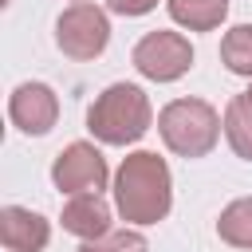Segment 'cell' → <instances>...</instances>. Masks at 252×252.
Listing matches in <instances>:
<instances>
[{"label": "cell", "mask_w": 252, "mask_h": 252, "mask_svg": "<svg viewBox=\"0 0 252 252\" xmlns=\"http://www.w3.org/2000/svg\"><path fill=\"white\" fill-rule=\"evenodd\" d=\"M106 158L91 146V142H71L67 150H59V158L51 161V181L63 193H102L106 189Z\"/></svg>", "instance_id": "8992f818"}, {"label": "cell", "mask_w": 252, "mask_h": 252, "mask_svg": "<svg viewBox=\"0 0 252 252\" xmlns=\"http://www.w3.org/2000/svg\"><path fill=\"white\" fill-rule=\"evenodd\" d=\"M224 138L228 146L236 150V158L252 161V102L244 94H236L228 106H224Z\"/></svg>", "instance_id": "8fae6325"}, {"label": "cell", "mask_w": 252, "mask_h": 252, "mask_svg": "<svg viewBox=\"0 0 252 252\" xmlns=\"http://www.w3.org/2000/svg\"><path fill=\"white\" fill-rule=\"evenodd\" d=\"M154 122L150 98L134 83H110L87 110V130L106 146H130L138 142Z\"/></svg>", "instance_id": "7a4b0ae2"}, {"label": "cell", "mask_w": 252, "mask_h": 252, "mask_svg": "<svg viewBox=\"0 0 252 252\" xmlns=\"http://www.w3.org/2000/svg\"><path fill=\"white\" fill-rule=\"evenodd\" d=\"M220 63L240 75V79H252V24H236L224 32L220 39Z\"/></svg>", "instance_id": "4fadbf2b"}, {"label": "cell", "mask_w": 252, "mask_h": 252, "mask_svg": "<svg viewBox=\"0 0 252 252\" xmlns=\"http://www.w3.org/2000/svg\"><path fill=\"white\" fill-rule=\"evenodd\" d=\"M63 228L79 240H98L110 232V205L98 193H79L63 205Z\"/></svg>", "instance_id": "9c48e42d"}, {"label": "cell", "mask_w": 252, "mask_h": 252, "mask_svg": "<svg viewBox=\"0 0 252 252\" xmlns=\"http://www.w3.org/2000/svg\"><path fill=\"white\" fill-rule=\"evenodd\" d=\"M169 16L189 32H213L228 16V0H165Z\"/></svg>", "instance_id": "30bf717a"}, {"label": "cell", "mask_w": 252, "mask_h": 252, "mask_svg": "<svg viewBox=\"0 0 252 252\" xmlns=\"http://www.w3.org/2000/svg\"><path fill=\"white\" fill-rule=\"evenodd\" d=\"M79 252H150L146 236L134 232V228H122V232H106L98 240H83Z\"/></svg>", "instance_id": "5bb4252c"}, {"label": "cell", "mask_w": 252, "mask_h": 252, "mask_svg": "<svg viewBox=\"0 0 252 252\" xmlns=\"http://www.w3.org/2000/svg\"><path fill=\"white\" fill-rule=\"evenodd\" d=\"M220 114L205 98H173L158 114V134L161 142L181 154V158H209L213 146L220 142Z\"/></svg>", "instance_id": "3957f363"}, {"label": "cell", "mask_w": 252, "mask_h": 252, "mask_svg": "<svg viewBox=\"0 0 252 252\" xmlns=\"http://www.w3.org/2000/svg\"><path fill=\"white\" fill-rule=\"evenodd\" d=\"M55 43L75 63L98 59L106 51V43H110V20H106V12L98 4H87V0L63 8V16L55 20Z\"/></svg>", "instance_id": "277c9868"}, {"label": "cell", "mask_w": 252, "mask_h": 252, "mask_svg": "<svg viewBox=\"0 0 252 252\" xmlns=\"http://www.w3.org/2000/svg\"><path fill=\"white\" fill-rule=\"evenodd\" d=\"M106 4H110V12H118V16H146V12L158 8V0H106Z\"/></svg>", "instance_id": "9a60e30c"}, {"label": "cell", "mask_w": 252, "mask_h": 252, "mask_svg": "<svg viewBox=\"0 0 252 252\" xmlns=\"http://www.w3.org/2000/svg\"><path fill=\"white\" fill-rule=\"evenodd\" d=\"M244 98H248V102H252V87H248V91H244Z\"/></svg>", "instance_id": "2e32d148"}, {"label": "cell", "mask_w": 252, "mask_h": 252, "mask_svg": "<svg viewBox=\"0 0 252 252\" xmlns=\"http://www.w3.org/2000/svg\"><path fill=\"white\" fill-rule=\"evenodd\" d=\"M75 4H79V0H75Z\"/></svg>", "instance_id": "e0dca14e"}, {"label": "cell", "mask_w": 252, "mask_h": 252, "mask_svg": "<svg viewBox=\"0 0 252 252\" xmlns=\"http://www.w3.org/2000/svg\"><path fill=\"white\" fill-rule=\"evenodd\" d=\"M114 205H118L122 220H130V224L165 220V213L173 205V181H169L165 158H158L150 150L122 158V165L114 173Z\"/></svg>", "instance_id": "6da1fadb"}, {"label": "cell", "mask_w": 252, "mask_h": 252, "mask_svg": "<svg viewBox=\"0 0 252 252\" xmlns=\"http://www.w3.org/2000/svg\"><path fill=\"white\" fill-rule=\"evenodd\" d=\"M217 236L232 248H252V197L224 205V213L217 220Z\"/></svg>", "instance_id": "7c38bea8"}, {"label": "cell", "mask_w": 252, "mask_h": 252, "mask_svg": "<svg viewBox=\"0 0 252 252\" xmlns=\"http://www.w3.org/2000/svg\"><path fill=\"white\" fill-rule=\"evenodd\" d=\"M51 240V224L20 205H4L0 209V244L8 252H43Z\"/></svg>", "instance_id": "ba28073f"}, {"label": "cell", "mask_w": 252, "mask_h": 252, "mask_svg": "<svg viewBox=\"0 0 252 252\" xmlns=\"http://www.w3.org/2000/svg\"><path fill=\"white\" fill-rule=\"evenodd\" d=\"M8 118L16 130L39 138L59 122V98L47 83H20L8 98Z\"/></svg>", "instance_id": "52a82bcc"}, {"label": "cell", "mask_w": 252, "mask_h": 252, "mask_svg": "<svg viewBox=\"0 0 252 252\" xmlns=\"http://www.w3.org/2000/svg\"><path fill=\"white\" fill-rule=\"evenodd\" d=\"M134 67L154 83H173L193 67V47L181 32H146L134 43Z\"/></svg>", "instance_id": "5b68a950"}]
</instances>
